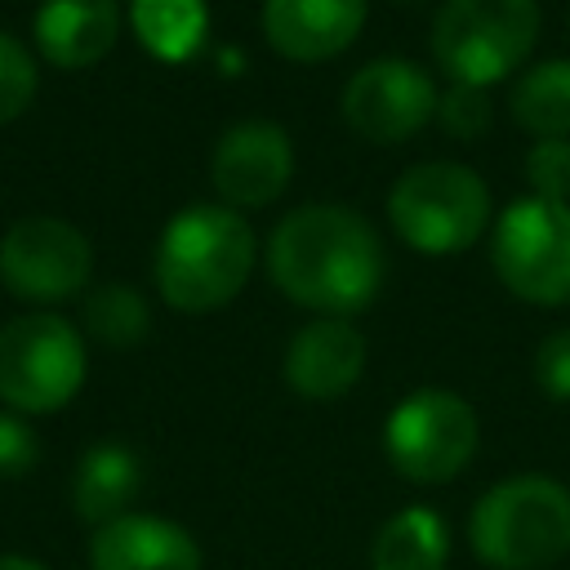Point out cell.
Listing matches in <instances>:
<instances>
[{
  "label": "cell",
  "mask_w": 570,
  "mask_h": 570,
  "mask_svg": "<svg viewBox=\"0 0 570 570\" xmlns=\"http://www.w3.org/2000/svg\"><path fill=\"white\" fill-rule=\"evenodd\" d=\"M89 272L94 249L62 218H22L0 240V281L27 303H62L89 285Z\"/></svg>",
  "instance_id": "9c48e42d"
},
{
  "label": "cell",
  "mask_w": 570,
  "mask_h": 570,
  "mask_svg": "<svg viewBox=\"0 0 570 570\" xmlns=\"http://www.w3.org/2000/svg\"><path fill=\"white\" fill-rule=\"evenodd\" d=\"M294 174V147L289 134L272 120H240L232 125L209 160V178L227 209H258L272 205Z\"/></svg>",
  "instance_id": "8fae6325"
},
{
  "label": "cell",
  "mask_w": 570,
  "mask_h": 570,
  "mask_svg": "<svg viewBox=\"0 0 570 570\" xmlns=\"http://www.w3.org/2000/svg\"><path fill=\"white\" fill-rule=\"evenodd\" d=\"M285 383L307 401H334L352 392L365 370V338L343 316L307 321L285 347Z\"/></svg>",
  "instance_id": "7c38bea8"
},
{
  "label": "cell",
  "mask_w": 570,
  "mask_h": 570,
  "mask_svg": "<svg viewBox=\"0 0 570 570\" xmlns=\"http://www.w3.org/2000/svg\"><path fill=\"white\" fill-rule=\"evenodd\" d=\"M365 27V0H267L263 36L289 62H325Z\"/></svg>",
  "instance_id": "5bb4252c"
},
{
  "label": "cell",
  "mask_w": 570,
  "mask_h": 570,
  "mask_svg": "<svg viewBox=\"0 0 570 570\" xmlns=\"http://www.w3.org/2000/svg\"><path fill=\"white\" fill-rule=\"evenodd\" d=\"M31 98H36V62L13 36L0 31V125L22 116Z\"/></svg>",
  "instance_id": "44dd1931"
},
{
  "label": "cell",
  "mask_w": 570,
  "mask_h": 570,
  "mask_svg": "<svg viewBox=\"0 0 570 570\" xmlns=\"http://www.w3.org/2000/svg\"><path fill=\"white\" fill-rule=\"evenodd\" d=\"M490 263L517 298L534 307L570 303V205L543 196L512 200L490 236Z\"/></svg>",
  "instance_id": "8992f818"
},
{
  "label": "cell",
  "mask_w": 570,
  "mask_h": 570,
  "mask_svg": "<svg viewBox=\"0 0 570 570\" xmlns=\"http://www.w3.org/2000/svg\"><path fill=\"white\" fill-rule=\"evenodd\" d=\"M116 36H120L116 0H45L36 13V45L62 71L94 67L116 45Z\"/></svg>",
  "instance_id": "9a60e30c"
},
{
  "label": "cell",
  "mask_w": 570,
  "mask_h": 570,
  "mask_svg": "<svg viewBox=\"0 0 570 570\" xmlns=\"http://www.w3.org/2000/svg\"><path fill=\"white\" fill-rule=\"evenodd\" d=\"M468 543L490 570L557 566L570 552V490L543 472L490 485L468 517Z\"/></svg>",
  "instance_id": "3957f363"
},
{
  "label": "cell",
  "mask_w": 570,
  "mask_h": 570,
  "mask_svg": "<svg viewBox=\"0 0 570 570\" xmlns=\"http://www.w3.org/2000/svg\"><path fill=\"white\" fill-rule=\"evenodd\" d=\"M267 276L289 303L347 321L374 303L387 276V254L356 209L303 205L267 236Z\"/></svg>",
  "instance_id": "6da1fadb"
},
{
  "label": "cell",
  "mask_w": 570,
  "mask_h": 570,
  "mask_svg": "<svg viewBox=\"0 0 570 570\" xmlns=\"http://www.w3.org/2000/svg\"><path fill=\"white\" fill-rule=\"evenodd\" d=\"M85 325L107 347H134L147 334V325H151V312H147L138 289L116 281V285H98L85 298Z\"/></svg>",
  "instance_id": "ffe728a7"
},
{
  "label": "cell",
  "mask_w": 570,
  "mask_h": 570,
  "mask_svg": "<svg viewBox=\"0 0 570 570\" xmlns=\"http://www.w3.org/2000/svg\"><path fill=\"white\" fill-rule=\"evenodd\" d=\"M436 116V85L410 58H374L343 85V120L365 142H405Z\"/></svg>",
  "instance_id": "30bf717a"
},
{
  "label": "cell",
  "mask_w": 570,
  "mask_h": 570,
  "mask_svg": "<svg viewBox=\"0 0 570 570\" xmlns=\"http://www.w3.org/2000/svg\"><path fill=\"white\" fill-rule=\"evenodd\" d=\"M387 218L396 236L432 258L468 249L490 223V187L476 169L454 160L410 165L387 191Z\"/></svg>",
  "instance_id": "277c9868"
},
{
  "label": "cell",
  "mask_w": 570,
  "mask_h": 570,
  "mask_svg": "<svg viewBox=\"0 0 570 570\" xmlns=\"http://www.w3.org/2000/svg\"><path fill=\"white\" fill-rule=\"evenodd\" d=\"M539 40L534 0H445L432 22V58L454 85L485 89L517 71Z\"/></svg>",
  "instance_id": "5b68a950"
},
{
  "label": "cell",
  "mask_w": 570,
  "mask_h": 570,
  "mask_svg": "<svg viewBox=\"0 0 570 570\" xmlns=\"http://www.w3.org/2000/svg\"><path fill=\"white\" fill-rule=\"evenodd\" d=\"M254 227L227 205H187L156 245V285L169 307L200 316L232 303L254 267Z\"/></svg>",
  "instance_id": "7a4b0ae2"
},
{
  "label": "cell",
  "mask_w": 570,
  "mask_h": 570,
  "mask_svg": "<svg viewBox=\"0 0 570 570\" xmlns=\"http://www.w3.org/2000/svg\"><path fill=\"white\" fill-rule=\"evenodd\" d=\"M512 120L539 138H570V58H548L512 85Z\"/></svg>",
  "instance_id": "ac0fdd59"
},
{
  "label": "cell",
  "mask_w": 570,
  "mask_h": 570,
  "mask_svg": "<svg viewBox=\"0 0 570 570\" xmlns=\"http://www.w3.org/2000/svg\"><path fill=\"white\" fill-rule=\"evenodd\" d=\"M525 178L534 196L543 200H566L570 196V138H543L525 156Z\"/></svg>",
  "instance_id": "7402d4cb"
},
{
  "label": "cell",
  "mask_w": 570,
  "mask_h": 570,
  "mask_svg": "<svg viewBox=\"0 0 570 570\" xmlns=\"http://www.w3.org/2000/svg\"><path fill=\"white\" fill-rule=\"evenodd\" d=\"M476 436V414L463 396L445 387H419L387 414L383 454L405 481L445 485L472 463Z\"/></svg>",
  "instance_id": "ba28073f"
},
{
  "label": "cell",
  "mask_w": 570,
  "mask_h": 570,
  "mask_svg": "<svg viewBox=\"0 0 570 570\" xmlns=\"http://www.w3.org/2000/svg\"><path fill=\"white\" fill-rule=\"evenodd\" d=\"M396 4H414V0H396Z\"/></svg>",
  "instance_id": "4316f807"
},
{
  "label": "cell",
  "mask_w": 570,
  "mask_h": 570,
  "mask_svg": "<svg viewBox=\"0 0 570 570\" xmlns=\"http://www.w3.org/2000/svg\"><path fill=\"white\" fill-rule=\"evenodd\" d=\"M0 570H45L36 557H22V552H4L0 557Z\"/></svg>",
  "instance_id": "484cf974"
},
{
  "label": "cell",
  "mask_w": 570,
  "mask_h": 570,
  "mask_svg": "<svg viewBox=\"0 0 570 570\" xmlns=\"http://www.w3.org/2000/svg\"><path fill=\"white\" fill-rule=\"evenodd\" d=\"M534 383L552 401H570V325L552 330L534 352Z\"/></svg>",
  "instance_id": "cb8c5ba5"
},
{
  "label": "cell",
  "mask_w": 570,
  "mask_h": 570,
  "mask_svg": "<svg viewBox=\"0 0 570 570\" xmlns=\"http://www.w3.org/2000/svg\"><path fill=\"white\" fill-rule=\"evenodd\" d=\"M450 561V525L436 508H401L374 534L370 566L374 570H445Z\"/></svg>",
  "instance_id": "e0dca14e"
},
{
  "label": "cell",
  "mask_w": 570,
  "mask_h": 570,
  "mask_svg": "<svg viewBox=\"0 0 570 570\" xmlns=\"http://www.w3.org/2000/svg\"><path fill=\"white\" fill-rule=\"evenodd\" d=\"M85 383V338L71 321L31 312L0 330V396L22 414L62 410Z\"/></svg>",
  "instance_id": "52a82bcc"
},
{
  "label": "cell",
  "mask_w": 570,
  "mask_h": 570,
  "mask_svg": "<svg viewBox=\"0 0 570 570\" xmlns=\"http://www.w3.org/2000/svg\"><path fill=\"white\" fill-rule=\"evenodd\" d=\"M142 490V463L125 441H98L80 454L76 476H71V503L76 517L89 521L94 530L125 517L129 503Z\"/></svg>",
  "instance_id": "2e32d148"
},
{
  "label": "cell",
  "mask_w": 570,
  "mask_h": 570,
  "mask_svg": "<svg viewBox=\"0 0 570 570\" xmlns=\"http://www.w3.org/2000/svg\"><path fill=\"white\" fill-rule=\"evenodd\" d=\"M134 31L156 58L183 62L205 40V4L200 0H134Z\"/></svg>",
  "instance_id": "d6986e66"
},
{
  "label": "cell",
  "mask_w": 570,
  "mask_h": 570,
  "mask_svg": "<svg viewBox=\"0 0 570 570\" xmlns=\"http://www.w3.org/2000/svg\"><path fill=\"white\" fill-rule=\"evenodd\" d=\"M89 570H205L200 543L169 517L125 512L94 530Z\"/></svg>",
  "instance_id": "4fadbf2b"
},
{
  "label": "cell",
  "mask_w": 570,
  "mask_h": 570,
  "mask_svg": "<svg viewBox=\"0 0 570 570\" xmlns=\"http://www.w3.org/2000/svg\"><path fill=\"white\" fill-rule=\"evenodd\" d=\"M436 116H441L445 134L468 142V138H481L490 129V98H485V89L450 85V94L436 98Z\"/></svg>",
  "instance_id": "603a6c76"
},
{
  "label": "cell",
  "mask_w": 570,
  "mask_h": 570,
  "mask_svg": "<svg viewBox=\"0 0 570 570\" xmlns=\"http://www.w3.org/2000/svg\"><path fill=\"white\" fill-rule=\"evenodd\" d=\"M36 432L18 414H0V476H22L36 468Z\"/></svg>",
  "instance_id": "d4e9b609"
}]
</instances>
